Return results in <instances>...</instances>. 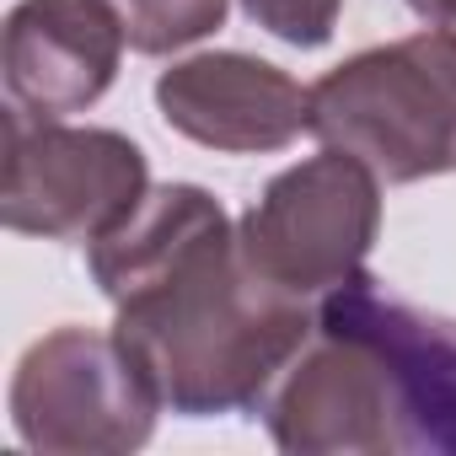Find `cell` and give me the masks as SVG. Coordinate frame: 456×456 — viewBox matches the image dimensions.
Wrapping results in <instances>:
<instances>
[{
	"mask_svg": "<svg viewBox=\"0 0 456 456\" xmlns=\"http://www.w3.org/2000/svg\"><path fill=\"white\" fill-rule=\"evenodd\" d=\"M161 118L220 156H264L312 134V92L280 65L237 49L177 60L156 76Z\"/></svg>",
	"mask_w": 456,
	"mask_h": 456,
	"instance_id": "obj_7",
	"label": "cell"
},
{
	"mask_svg": "<svg viewBox=\"0 0 456 456\" xmlns=\"http://www.w3.org/2000/svg\"><path fill=\"white\" fill-rule=\"evenodd\" d=\"M322 312L360 328L392 365L403 451H445L456 456V322L413 312L376 290V280H354L317 301Z\"/></svg>",
	"mask_w": 456,
	"mask_h": 456,
	"instance_id": "obj_9",
	"label": "cell"
},
{
	"mask_svg": "<svg viewBox=\"0 0 456 456\" xmlns=\"http://www.w3.org/2000/svg\"><path fill=\"white\" fill-rule=\"evenodd\" d=\"M242 12L290 49H322L338 28L344 0H242Z\"/></svg>",
	"mask_w": 456,
	"mask_h": 456,
	"instance_id": "obj_11",
	"label": "cell"
},
{
	"mask_svg": "<svg viewBox=\"0 0 456 456\" xmlns=\"http://www.w3.org/2000/svg\"><path fill=\"white\" fill-rule=\"evenodd\" d=\"M376 232L381 177L360 156L322 145L258 193L237 225V248L258 280L317 306L333 290L365 280Z\"/></svg>",
	"mask_w": 456,
	"mask_h": 456,
	"instance_id": "obj_3",
	"label": "cell"
},
{
	"mask_svg": "<svg viewBox=\"0 0 456 456\" xmlns=\"http://www.w3.org/2000/svg\"><path fill=\"white\" fill-rule=\"evenodd\" d=\"M264 419L290 456H387L403 451L397 381L387 354L317 306V333L264 397Z\"/></svg>",
	"mask_w": 456,
	"mask_h": 456,
	"instance_id": "obj_6",
	"label": "cell"
},
{
	"mask_svg": "<svg viewBox=\"0 0 456 456\" xmlns=\"http://www.w3.org/2000/svg\"><path fill=\"white\" fill-rule=\"evenodd\" d=\"M161 397L118 333L54 328L12 376V424L44 456H129L151 440Z\"/></svg>",
	"mask_w": 456,
	"mask_h": 456,
	"instance_id": "obj_5",
	"label": "cell"
},
{
	"mask_svg": "<svg viewBox=\"0 0 456 456\" xmlns=\"http://www.w3.org/2000/svg\"><path fill=\"white\" fill-rule=\"evenodd\" d=\"M151 193L145 151L118 129L6 113V183L0 220L44 242H97L124 225Z\"/></svg>",
	"mask_w": 456,
	"mask_h": 456,
	"instance_id": "obj_4",
	"label": "cell"
},
{
	"mask_svg": "<svg viewBox=\"0 0 456 456\" xmlns=\"http://www.w3.org/2000/svg\"><path fill=\"white\" fill-rule=\"evenodd\" d=\"M113 333L183 419L258 408L317 333V306L258 280L237 225L199 183H161L86 253Z\"/></svg>",
	"mask_w": 456,
	"mask_h": 456,
	"instance_id": "obj_1",
	"label": "cell"
},
{
	"mask_svg": "<svg viewBox=\"0 0 456 456\" xmlns=\"http://www.w3.org/2000/svg\"><path fill=\"white\" fill-rule=\"evenodd\" d=\"M312 134L381 183L456 172V38L424 28L344 60L312 86Z\"/></svg>",
	"mask_w": 456,
	"mask_h": 456,
	"instance_id": "obj_2",
	"label": "cell"
},
{
	"mask_svg": "<svg viewBox=\"0 0 456 456\" xmlns=\"http://www.w3.org/2000/svg\"><path fill=\"white\" fill-rule=\"evenodd\" d=\"M429 22L445 28V33L456 38V0H435V6H429Z\"/></svg>",
	"mask_w": 456,
	"mask_h": 456,
	"instance_id": "obj_12",
	"label": "cell"
},
{
	"mask_svg": "<svg viewBox=\"0 0 456 456\" xmlns=\"http://www.w3.org/2000/svg\"><path fill=\"white\" fill-rule=\"evenodd\" d=\"M124 28L102 0H17L6 17V92L33 118L86 113L118 76Z\"/></svg>",
	"mask_w": 456,
	"mask_h": 456,
	"instance_id": "obj_8",
	"label": "cell"
},
{
	"mask_svg": "<svg viewBox=\"0 0 456 456\" xmlns=\"http://www.w3.org/2000/svg\"><path fill=\"white\" fill-rule=\"evenodd\" d=\"M102 6L118 17L134 54H172L209 38L232 0H102Z\"/></svg>",
	"mask_w": 456,
	"mask_h": 456,
	"instance_id": "obj_10",
	"label": "cell"
},
{
	"mask_svg": "<svg viewBox=\"0 0 456 456\" xmlns=\"http://www.w3.org/2000/svg\"><path fill=\"white\" fill-rule=\"evenodd\" d=\"M408 6H413L419 17H429V6H435V0H408Z\"/></svg>",
	"mask_w": 456,
	"mask_h": 456,
	"instance_id": "obj_13",
	"label": "cell"
}]
</instances>
